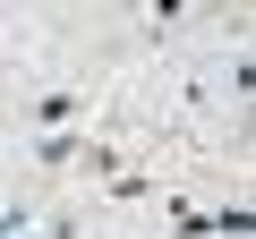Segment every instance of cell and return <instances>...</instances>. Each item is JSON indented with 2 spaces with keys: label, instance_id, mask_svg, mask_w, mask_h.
Segmentation results:
<instances>
[{
  "label": "cell",
  "instance_id": "obj_1",
  "mask_svg": "<svg viewBox=\"0 0 256 239\" xmlns=\"http://www.w3.org/2000/svg\"><path fill=\"white\" fill-rule=\"evenodd\" d=\"M86 111H94V86L68 77V86H52V94L26 102V128H34V137H43V128H86Z\"/></svg>",
  "mask_w": 256,
  "mask_h": 239
},
{
  "label": "cell",
  "instance_id": "obj_2",
  "mask_svg": "<svg viewBox=\"0 0 256 239\" xmlns=\"http://www.w3.org/2000/svg\"><path fill=\"white\" fill-rule=\"evenodd\" d=\"M68 171H86V188H111L120 171H137V162H128V146H120V137H86Z\"/></svg>",
  "mask_w": 256,
  "mask_h": 239
},
{
  "label": "cell",
  "instance_id": "obj_3",
  "mask_svg": "<svg viewBox=\"0 0 256 239\" xmlns=\"http://www.w3.org/2000/svg\"><path fill=\"white\" fill-rule=\"evenodd\" d=\"M86 137H94V128H43V137H34V146H26V154H34V171H68V162H77V146H86Z\"/></svg>",
  "mask_w": 256,
  "mask_h": 239
},
{
  "label": "cell",
  "instance_id": "obj_4",
  "mask_svg": "<svg viewBox=\"0 0 256 239\" xmlns=\"http://www.w3.org/2000/svg\"><path fill=\"white\" fill-rule=\"evenodd\" d=\"M205 222H214V239H248V230H256L248 205H205Z\"/></svg>",
  "mask_w": 256,
  "mask_h": 239
},
{
  "label": "cell",
  "instance_id": "obj_5",
  "mask_svg": "<svg viewBox=\"0 0 256 239\" xmlns=\"http://www.w3.org/2000/svg\"><path fill=\"white\" fill-rule=\"evenodd\" d=\"M34 230H43V239H86V205H52Z\"/></svg>",
  "mask_w": 256,
  "mask_h": 239
}]
</instances>
